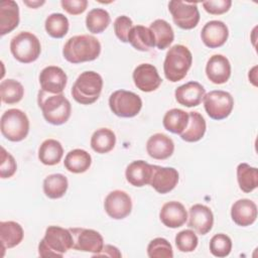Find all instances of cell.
Masks as SVG:
<instances>
[{"instance_id":"obj_1","label":"cell","mask_w":258,"mask_h":258,"mask_svg":"<svg viewBox=\"0 0 258 258\" xmlns=\"http://www.w3.org/2000/svg\"><path fill=\"white\" fill-rule=\"evenodd\" d=\"M101 53V43L93 35H75L67 40L62 48L63 57L71 63L95 60Z\"/></svg>"},{"instance_id":"obj_2","label":"cell","mask_w":258,"mask_h":258,"mask_svg":"<svg viewBox=\"0 0 258 258\" xmlns=\"http://www.w3.org/2000/svg\"><path fill=\"white\" fill-rule=\"evenodd\" d=\"M37 104L46 122L52 125H62L71 117L72 106L62 93L49 94L39 90Z\"/></svg>"},{"instance_id":"obj_3","label":"cell","mask_w":258,"mask_h":258,"mask_svg":"<svg viewBox=\"0 0 258 258\" xmlns=\"http://www.w3.org/2000/svg\"><path fill=\"white\" fill-rule=\"evenodd\" d=\"M72 248L73 235L70 229L59 226H48L45 230L44 237L38 244V254L43 258H61Z\"/></svg>"},{"instance_id":"obj_4","label":"cell","mask_w":258,"mask_h":258,"mask_svg":"<svg viewBox=\"0 0 258 258\" xmlns=\"http://www.w3.org/2000/svg\"><path fill=\"white\" fill-rule=\"evenodd\" d=\"M192 55L190 50L182 45L175 44L166 52L163 62V73L165 78L172 83L181 81L191 67Z\"/></svg>"},{"instance_id":"obj_5","label":"cell","mask_w":258,"mask_h":258,"mask_svg":"<svg viewBox=\"0 0 258 258\" xmlns=\"http://www.w3.org/2000/svg\"><path fill=\"white\" fill-rule=\"evenodd\" d=\"M103 79L94 71L83 72L76 80L72 88L74 100L82 105L95 103L102 92Z\"/></svg>"},{"instance_id":"obj_6","label":"cell","mask_w":258,"mask_h":258,"mask_svg":"<svg viewBox=\"0 0 258 258\" xmlns=\"http://www.w3.org/2000/svg\"><path fill=\"white\" fill-rule=\"evenodd\" d=\"M0 129L2 135L9 141H22L29 132L28 117L19 109H8L1 116Z\"/></svg>"},{"instance_id":"obj_7","label":"cell","mask_w":258,"mask_h":258,"mask_svg":"<svg viewBox=\"0 0 258 258\" xmlns=\"http://www.w3.org/2000/svg\"><path fill=\"white\" fill-rule=\"evenodd\" d=\"M10 50L18 61L30 63L38 58L41 52V45L39 39L33 33L21 31L11 39Z\"/></svg>"},{"instance_id":"obj_8","label":"cell","mask_w":258,"mask_h":258,"mask_svg":"<svg viewBox=\"0 0 258 258\" xmlns=\"http://www.w3.org/2000/svg\"><path fill=\"white\" fill-rule=\"evenodd\" d=\"M109 107L118 117H135L142 108L141 98L130 91L117 90L109 98Z\"/></svg>"},{"instance_id":"obj_9","label":"cell","mask_w":258,"mask_h":258,"mask_svg":"<svg viewBox=\"0 0 258 258\" xmlns=\"http://www.w3.org/2000/svg\"><path fill=\"white\" fill-rule=\"evenodd\" d=\"M203 100L207 114L214 120H223L232 113L234 99L226 91H211L205 95Z\"/></svg>"},{"instance_id":"obj_10","label":"cell","mask_w":258,"mask_h":258,"mask_svg":"<svg viewBox=\"0 0 258 258\" xmlns=\"http://www.w3.org/2000/svg\"><path fill=\"white\" fill-rule=\"evenodd\" d=\"M168 10L173 22L181 29H192L200 21V12L197 3L173 0L168 3Z\"/></svg>"},{"instance_id":"obj_11","label":"cell","mask_w":258,"mask_h":258,"mask_svg":"<svg viewBox=\"0 0 258 258\" xmlns=\"http://www.w3.org/2000/svg\"><path fill=\"white\" fill-rule=\"evenodd\" d=\"M73 235V249L83 252H100L104 247L102 235L93 230L85 228H70Z\"/></svg>"},{"instance_id":"obj_12","label":"cell","mask_w":258,"mask_h":258,"mask_svg":"<svg viewBox=\"0 0 258 258\" xmlns=\"http://www.w3.org/2000/svg\"><path fill=\"white\" fill-rule=\"evenodd\" d=\"M104 208L110 218L122 220L130 215L132 211V201L126 191L115 189L107 195Z\"/></svg>"},{"instance_id":"obj_13","label":"cell","mask_w":258,"mask_h":258,"mask_svg":"<svg viewBox=\"0 0 258 258\" xmlns=\"http://www.w3.org/2000/svg\"><path fill=\"white\" fill-rule=\"evenodd\" d=\"M133 82L137 89L142 92L149 93L159 88L161 85V78L157 69L150 63H141L133 71Z\"/></svg>"},{"instance_id":"obj_14","label":"cell","mask_w":258,"mask_h":258,"mask_svg":"<svg viewBox=\"0 0 258 258\" xmlns=\"http://www.w3.org/2000/svg\"><path fill=\"white\" fill-rule=\"evenodd\" d=\"M68 82L63 70L56 66H48L39 74V84L42 91L49 94H61Z\"/></svg>"},{"instance_id":"obj_15","label":"cell","mask_w":258,"mask_h":258,"mask_svg":"<svg viewBox=\"0 0 258 258\" xmlns=\"http://www.w3.org/2000/svg\"><path fill=\"white\" fill-rule=\"evenodd\" d=\"M187 225L200 235L208 234L214 225V215L212 210L202 204L194 205L188 210Z\"/></svg>"},{"instance_id":"obj_16","label":"cell","mask_w":258,"mask_h":258,"mask_svg":"<svg viewBox=\"0 0 258 258\" xmlns=\"http://www.w3.org/2000/svg\"><path fill=\"white\" fill-rule=\"evenodd\" d=\"M229 36L227 25L221 20H211L207 22L201 32L204 44L210 48H217L224 45Z\"/></svg>"},{"instance_id":"obj_17","label":"cell","mask_w":258,"mask_h":258,"mask_svg":"<svg viewBox=\"0 0 258 258\" xmlns=\"http://www.w3.org/2000/svg\"><path fill=\"white\" fill-rule=\"evenodd\" d=\"M178 182V172L173 167L154 165L150 185L161 195L171 191Z\"/></svg>"},{"instance_id":"obj_18","label":"cell","mask_w":258,"mask_h":258,"mask_svg":"<svg viewBox=\"0 0 258 258\" xmlns=\"http://www.w3.org/2000/svg\"><path fill=\"white\" fill-rule=\"evenodd\" d=\"M206 75L208 79L216 84H225L231 77V63L223 54L212 55L206 66Z\"/></svg>"},{"instance_id":"obj_19","label":"cell","mask_w":258,"mask_h":258,"mask_svg":"<svg viewBox=\"0 0 258 258\" xmlns=\"http://www.w3.org/2000/svg\"><path fill=\"white\" fill-rule=\"evenodd\" d=\"M161 223L167 228L175 229L181 227L187 220V212L184 206L176 201L165 203L159 212Z\"/></svg>"},{"instance_id":"obj_20","label":"cell","mask_w":258,"mask_h":258,"mask_svg":"<svg viewBox=\"0 0 258 258\" xmlns=\"http://www.w3.org/2000/svg\"><path fill=\"white\" fill-rule=\"evenodd\" d=\"M206 95L205 88L198 82H188L175 89L174 96L177 103L185 107H196L200 105Z\"/></svg>"},{"instance_id":"obj_21","label":"cell","mask_w":258,"mask_h":258,"mask_svg":"<svg viewBox=\"0 0 258 258\" xmlns=\"http://www.w3.org/2000/svg\"><path fill=\"white\" fill-rule=\"evenodd\" d=\"M153 164H149L144 160L132 161L125 170V176L127 181L136 187H142L144 185L150 184Z\"/></svg>"},{"instance_id":"obj_22","label":"cell","mask_w":258,"mask_h":258,"mask_svg":"<svg viewBox=\"0 0 258 258\" xmlns=\"http://www.w3.org/2000/svg\"><path fill=\"white\" fill-rule=\"evenodd\" d=\"M231 218L235 224L241 227L252 225L257 219V206L249 199L236 201L231 208Z\"/></svg>"},{"instance_id":"obj_23","label":"cell","mask_w":258,"mask_h":258,"mask_svg":"<svg viewBox=\"0 0 258 258\" xmlns=\"http://www.w3.org/2000/svg\"><path fill=\"white\" fill-rule=\"evenodd\" d=\"M146 151L154 159H167L174 151V143L169 136L163 133H155L147 140Z\"/></svg>"},{"instance_id":"obj_24","label":"cell","mask_w":258,"mask_h":258,"mask_svg":"<svg viewBox=\"0 0 258 258\" xmlns=\"http://www.w3.org/2000/svg\"><path fill=\"white\" fill-rule=\"evenodd\" d=\"M19 7L13 0L0 3V34L3 36L14 30L19 24Z\"/></svg>"},{"instance_id":"obj_25","label":"cell","mask_w":258,"mask_h":258,"mask_svg":"<svg viewBox=\"0 0 258 258\" xmlns=\"http://www.w3.org/2000/svg\"><path fill=\"white\" fill-rule=\"evenodd\" d=\"M24 236L22 227L14 221H3L0 223V242L3 250L13 248L20 244ZM2 254V255H3Z\"/></svg>"},{"instance_id":"obj_26","label":"cell","mask_w":258,"mask_h":258,"mask_svg":"<svg viewBox=\"0 0 258 258\" xmlns=\"http://www.w3.org/2000/svg\"><path fill=\"white\" fill-rule=\"evenodd\" d=\"M128 42L137 50L148 51L155 46V40L151 30L143 25L133 26L128 34Z\"/></svg>"},{"instance_id":"obj_27","label":"cell","mask_w":258,"mask_h":258,"mask_svg":"<svg viewBox=\"0 0 258 258\" xmlns=\"http://www.w3.org/2000/svg\"><path fill=\"white\" fill-rule=\"evenodd\" d=\"M188 117L187 126L180 134V138L185 142H197L206 133V120L199 112H188Z\"/></svg>"},{"instance_id":"obj_28","label":"cell","mask_w":258,"mask_h":258,"mask_svg":"<svg viewBox=\"0 0 258 258\" xmlns=\"http://www.w3.org/2000/svg\"><path fill=\"white\" fill-rule=\"evenodd\" d=\"M92 164V157L84 149H73L67 153L63 161L64 167L73 173L86 172Z\"/></svg>"},{"instance_id":"obj_29","label":"cell","mask_w":258,"mask_h":258,"mask_svg":"<svg viewBox=\"0 0 258 258\" xmlns=\"http://www.w3.org/2000/svg\"><path fill=\"white\" fill-rule=\"evenodd\" d=\"M63 155V148L55 139L44 140L38 148V159L44 165L57 164Z\"/></svg>"},{"instance_id":"obj_30","label":"cell","mask_w":258,"mask_h":258,"mask_svg":"<svg viewBox=\"0 0 258 258\" xmlns=\"http://www.w3.org/2000/svg\"><path fill=\"white\" fill-rule=\"evenodd\" d=\"M149 29L153 33L155 46H157L158 49H165L172 43L174 39V32L167 21L163 19H156L150 24Z\"/></svg>"},{"instance_id":"obj_31","label":"cell","mask_w":258,"mask_h":258,"mask_svg":"<svg viewBox=\"0 0 258 258\" xmlns=\"http://www.w3.org/2000/svg\"><path fill=\"white\" fill-rule=\"evenodd\" d=\"M188 113L177 108H173L168 110L162 120L163 127L173 133V134H181L187 126L188 123Z\"/></svg>"},{"instance_id":"obj_32","label":"cell","mask_w":258,"mask_h":258,"mask_svg":"<svg viewBox=\"0 0 258 258\" xmlns=\"http://www.w3.org/2000/svg\"><path fill=\"white\" fill-rule=\"evenodd\" d=\"M116 144V135L109 128L97 129L91 137L92 149L100 154L110 152Z\"/></svg>"},{"instance_id":"obj_33","label":"cell","mask_w":258,"mask_h":258,"mask_svg":"<svg viewBox=\"0 0 258 258\" xmlns=\"http://www.w3.org/2000/svg\"><path fill=\"white\" fill-rule=\"evenodd\" d=\"M69 186L68 178L61 173L47 175L43 180V192L52 200L60 199L67 192Z\"/></svg>"},{"instance_id":"obj_34","label":"cell","mask_w":258,"mask_h":258,"mask_svg":"<svg viewBox=\"0 0 258 258\" xmlns=\"http://www.w3.org/2000/svg\"><path fill=\"white\" fill-rule=\"evenodd\" d=\"M237 180L242 191L248 194L258 186V170L243 162L237 166Z\"/></svg>"},{"instance_id":"obj_35","label":"cell","mask_w":258,"mask_h":258,"mask_svg":"<svg viewBox=\"0 0 258 258\" xmlns=\"http://www.w3.org/2000/svg\"><path fill=\"white\" fill-rule=\"evenodd\" d=\"M111 17L107 10L103 8H94L86 16V26L92 33H102L110 24Z\"/></svg>"},{"instance_id":"obj_36","label":"cell","mask_w":258,"mask_h":258,"mask_svg":"<svg viewBox=\"0 0 258 258\" xmlns=\"http://www.w3.org/2000/svg\"><path fill=\"white\" fill-rule=\"evenodd\" d=\"M1 100L6 104H16L20 102L24 95V88L16 80L7 79L0 84Z\"/></svg>"},{"instance_id":"obj_37","label":"cell","mask_w":258,"mask_h":258,"mask_svg":"<svg viewBox=\"0 0 258 258\" xmlns=\"http://www.w3.org/2000/svg\"><path fill=\"white\" fill-rule=\"evenodd\" d=\"M44 27L48 35L53 38H62L69 31V19L61 13H51L44 22Z\"/></svg>"},{"instance_id":"obj_38","label":"cell","mask_w":258,"mask_h":258,"mask_svg":"<svg viewBox=\"0 0 258 258\" xmlns=\"http://www.w3.org/2000/svg\"><path fill=\"white\" fill-rule=\"evenodd\" d=\"M147 255L150 258H172L173 251L170 243L164 238H155L147 246Z\"/></svg>"},{"instance_id":"obj_39","label":"cell","mask_w":258,"mask_h":258,"mask_svg":"<svg viewBox=\"0 0 258 258\" xmlns=\"http://www.w3.org/2000/svg\"><path fill=\"white\" fill-rule=\"evenodd\" d=\"M232 250L231 238L223 233L216 234L210 241V251L216 257H226Z\"/></svg>"},{"instance_id":"obj_40","label":"cell","mask_w":258,"mask_h":258,"mask_svg":"<svg viewBox=\"0 0 258 258\" xmlns=\"http://www.w3.org/2000/svg\"><path fill=\"white\" fill-rule=\"evenodd\" d=\"M199 243L198 236L190 230H182L175 236V246L180 252H192Z\"/></svg>"},{"instance_id":"obj_41","label":"cell","mask_w":258,"mask_h":258,"mask_svg":"<svg viewBox=\"0 0 258 258\" xmlns=\"http://www.w3.org/2000/svg\"><path fill=\"white\" fill-rule=\"evenodd\" d=\"M17 164L14 157L1 147V162H0V177L9 178L16 172Z\"/></svg>"},{"instance_id":"obj_42","label":"cell","mask_w":258,"mask_h":258,"mask_svg":"<svg viewBox=\"0 0 258 258\" xmlns=\"http://www.w3.org/2000/svg\"><path fill=\"white\" fill-rule=\"evenodd\" d=\"M132 27L133 22L126 15H121L117 17L114 21L115 34L122 42H128V34Z\"/></svg>"},{"instance_id":"obj_43","label":"cell","mask_w":258,"mask_h":258,"mask_svg":"<svg viewBox=\"0 0 258 258\" xmlns=\"http://www.w3.org/2000/svg\"><path fill=\"white\" fill-rule=\"evenodd\" d=\"M231 5V0H209L203 2L204 9L212 15H221L228 12Z\"/></svg>"},{"instance_id":"obj_44","label":"cell","mask_w":258,"mask_h":258,"mask_svg":"<svg viewBox=\"0 0 258 258\" xmlns=\"http://www.w3.org/2000/svg\"><path fill=\"white\" fill-rule=\"evenodd\" d=\"M60 5L64 11L71 15H79L86 11L88 7L87 0H61Z\"/></svg>"},{"instance_id":"obj_45","label":"cell","mask_w":258,"mask_h":258,"mask_svg":"<svg viewBox=\"0 0 258 258\" xmlns=\"http://www.w3.org/2000/svg\"><path fill=\"white\" fill-rule=\"evenodd\" d=\"M104 256L111 257V258H114V257L119 258L122 256V254L117 247L112 245H105L100 252L93 255V257H104Z\"/></svg>"},{"instance_id":"obj_46","label":"cell","mask_w":258,"mask_h":258,"mask_svg":"<svg viewBox=\"0 0 258 258\" xmlns=\"http://www.w3.org/2000/svg\"><path fill=\"white\" fill-rule=\"evenodd\" d=\"M23 3H24L26 6H28L29 8H34V9H35V8H38L39 6L43 5V4L45 3V1H44V0H42V1H39V0H35V1L24 0Z\"/></svg>"},{"instance_id":"obj_47","label":"cell","mask_w":258,"mask_h":258,"mask_svg":"<svg viewBox=\"0 0 258 258\" xmlns=\"http://www.w3.org/2000/svg\"><path fill=\"white\" fill-rule=\"evenodd\" d=\"M256 70H257V67H256V66L253 67L252 70L249 71V75H248L250 82H251L255 87L257 86V82H256V81H257V73H256Z\"/></svg>"}]
</instances>
